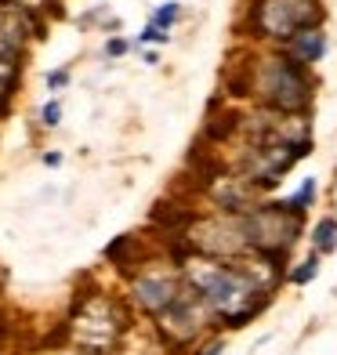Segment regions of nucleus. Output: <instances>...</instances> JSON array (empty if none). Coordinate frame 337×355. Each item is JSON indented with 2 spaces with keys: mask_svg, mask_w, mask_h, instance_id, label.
<instances>
[{
  "mask_svg": "<svg viewBox=\"0 0 337 355\" xmlns=\"http://www.w3.org/2000/svg\"><path fill=\"white\" fill-rule=\"evenodd\" d=\"M185 279L203 309H211L225 327H243L250 315H258L272 290L268 283L254 279L247 268H236L232 261H218V257L185 261Z\"/></svg>",
  "mask_w": 337,
  "mask_h": 355,
  "instance_id": "obj_1",
  "label": "nucleus"
},
{
  "mask_svg": "<svg viewBox=\"0 0 337 355\" xmlns=\"http://www.w3.org/2000/svg\"><path fill=\"white\" fill-rule=\"evenodd\" d=\"M250 87L276 112H301L312 102L309 69H304L301 62H294L291 55L258 58V69H254V76H250Z\"/></svg>",
  "mask_w": 337,
  "mask_h": 355,
  "instance_id": "obj_2",
  "label": "nucleus"
},
{
  "mask_svg": "<svg viewBox=\"0 0 337 355\" xmlns=\"http://www.w3.org/2000/svg\"><path fill=\"white\" fill-rule=\"evenodd\" d=\"M323 22L319 0H258L250 11L254 37L268 40H291L301 29H312Z\"/></svg>",
  "mask_w": 337,
  "mask_h": 355,
  "instance_id": "obj_3",
  "label": "nucleus"
},
{
  "mask_svg": "<svg viewBox=\"0 0 337 355\" xmlns=\"http://www.w3.org/2000/svg\"><path fill=\"white\" fill-rule=\"evenodd\" d=\"M182 290H185V286L174 279V276L149 272V276H138V279H135V301L141 304V309H149L153 315H159V312H167L171 304L178 301Z\"/></svg>",
  "mask_w": 337,
  "mask_h": 355,
  "instance_id": "obj_4",
  "label": "nucleus"
},
{
  "mask_svg": "<svg viewBox=\"0 0 337 355\" xmlns=\"http://www.w3.org/2000/svg\"><path fill=\"white\" fill-rule=\"evenodd\" d=\"M286 44H291V51H286V55H291L294 62H301V66H312V62H319L327 55V37H323V29H319V26L301 29V33H294Z\"/></svg>",
  "mask_w": 337,
  "mask_h": 355,
  "instance_id": "obj_5",
  "label": "nucleus"
},
{
  "mask_svg": "<svg viewBox=\"0 0 337 355\" xmlns=\"http://www.w3.org/2000/svg\"><path fill=\"white\" fill-rule=\"evenodd\" d=\"M309 239H312V250H316L319 257L334 254V250H337V218H319Z\"/></svg>",
  "mask_w": 337,
  "mask_h": 355,
  "instance_id": "obj_6",
  "label": "nucleus"
},
{
  "mask_svg": "<svg viewBox=\"0 0 337 355\" xmlns=\"http://www.w3.org/2000/svg\"><path fill=\"white\" fill-rule=\"evenodd\" d=\"M316 189H319V185H316V178H304L301 189L294 192L291 200H283L279 207H283V211H291V214H297V218H301V214L312 207V200H316Z\"/></svg>",
  "mask_w": 337,
  "mask_h": 355,
  "instance_id": "obj_7",
  "label": "nucleus"
},
{
  "mask_svg": "<svg viewBox=\"0 0 337 355\" xmlns=\"http://www.w3.org/2000/svg\"><path fill=\"white\" fill-rule=\"evenodd\" d=\"M178 19H182V4H174V0H171V4H164V8L153 15V22H149V26L159 29V33H167V29L178 22Z\"/></svg>",
  "mask_w": 337,
  "mask_h": 355,
  "instance_id": "obj_8",
  "label": "nucleus"
},
{
  "mask_svg": "<svg viewBox=\"0 0 337 355\" xmlns=\"http://www.w3.org/2000/svg\"><path fill=\"white\" fill-rule=\"evenodd\" d=\"M319 276V254H312V257H304V261L291 272V283L294 286H304V283H312Z\"/></svg>",
  "mask_w": 337,
  "mask_h": 355,
  "instance_id": "obj_9",
  "label": "nucleus"
},
{
  "mask_svg": "<svg viewBox=\"0 0 337 355\" xmlns=\"http://www.w3.org/2000/svg\"><path fill=\"white\" fill-rule=\"evenodd\" d=\"M40 120H44V127H58V120H62V105H58V102H47V105L40 109Z\"/></svg>",
  "mask_w": 337,
  "mask_h": 355,
  "instance_id": "obj_10",
  "label": "nucleus"
},
{
  "mask_svg": "<svg viewBox=\"0 0 337 355\" xmlns=\"http://www.w3.org/2000/svg\"><path fill=\"white\" fill-rule=\"evenodd\" d=\"M69 84V69H55V73H47V87L58 91V87H66Z\"/></svg>",
  "mask_w": 337,
  "mask_h": 355,
  "instance_id": "obj_11",
  "label": "nucleus"
},
{
  "mask_svg": "<svg viewBox=\"0 0 337 355\" xmlns=\"http://www.w3.org/2000/svg\"><path fill=\"white\" fill-rule=\"evenodd\" d=\"M141 44H167V33H159V29H153V26H146L141 29V37H138Z\"/></svg>",
  "mask_w": 337,
  "mask_h": 355,
  "instance_id": "obj_12",
  "label": "nucleus"
},
{
  "mask_svg": "<svg viewBox=\"0 0 337 355\" xmlns=\"http://www.w3.org/2000/svg\"><path fill=\"white\" fill-rule=\"evenodd\" d=\"M123 51H127V40H109V44H105V55H109V58H120Z\"/></svg>",
  "mask_w": 337,
  "mask_h": 355,
  "instance_id": "obj_13",
  "label": "nucleus"
},
{
  "mask_svg": "<svg viewBox=\"0 0 337 355\" xmlns=\"http://www.w3.org/2000/svg\"><path fill=\"white\" fill-rule=\"evenodd\" d=\"M203 355H225V345H221V341H214V345H207V348H203Z\"/></svg>",
  "mask_w": 337,
  "mask_h": 355,
  "instance_id": "obj_14",
  "label": "nucleus"
},
{
  "mask_svg": "<svg viewBox=\"0 0 337 355\" xmlns=\"http://www.w3.org/2000/svg\"><path fill=\"white\" fill-rule=\"evenodd\" d=\"M44 164H47V167H58V164H62V156H58V153H47V156H44Z\"/></svg>",
  "mask_w": 337,
  "mask_h": 355,
  "instance_id": "obj_15",
  "label": "nucleus"
}]
</instances>
